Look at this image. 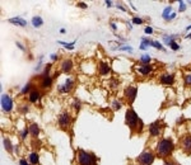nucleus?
<instances>
[{
  "mask_svg": "<svg viewBox=\"0 0 191 165\" xmlns=\"http://www.w3.org/2000/svg\"><path fill=\"white\" fill-rule=\"evenodd\" d=\"M125 123L127 124V127L130 128L131 133H142L143 132V126L144 123L139 116L136 115V112L132 109V108H129L125 113Z\"/></svg>",
  "mask_w": 191,
  "mask_h": 165,
  "instance_id": "1",
  "label": "nucleus"
},
{
  "mask_svg": "<svg viewBox=\"0 0 191 165\" xmlns=\"http://www.w3.org/2000/svg\"><path fill=\"white\" fill-rule=\"evenodd\" d=\"M175 150V144L171 139H161L155 147V152L157 156L162 159H167Z\"/></svg>",
  "mask_w": 191,
  "mask_h": 165,
  "instance_id": "2",
  "label": "nucleus"
},
{
  "mask_svg": "<svg viewBox=\"0 0 191 165\" xmlns=\"http://www.w3.org/2000/svg\"><path fill=\"white\" fill-rule=\"evenodd\" d=\"M77 161L79 165H96L97 156L93 152L79 149V150H77Z\"/></svg>",
  "mask_w": 191,
  "mask_h": 165,
  "instance_id": "3",
  "label": "nucleus"
},
{
  "mask_svg": "<svg viewBox=\"0 0 191 165\" xmlns=\"http://www.w3.org/2000/svg\"><path fill=\"white\" fill-rule=\"evenodd\" d=\"M155 159V155L153 151H143L140 155L136 157V164L138 165H152Z\"/></svg>",
  "mask_w": 191,
  "mask_h": 165,
  "instance_id": "4",
  "label": "nucleus"
},
{
  "mask_svg": "<svg viewBox=\"0 0 191 165\" xmlns=\"http://www.w3.org/2000/svg\"><path fill=\"white\" fill-rule=\"evenodd\" d=\"M163 128H164V123L162 122L161 119L154 121L153 123L149 124V135L152 136V137H158V136H161Z\"/></svg>",
  "mask_w": 191,
  "mask_h": 165,
  "instance_id": "5",
  "label": "nucleus"
},
{
  "mask_svg": "<svg viewBox=\"0 0 191 165\" xmlns=\"http://www.w3.org/2000/svg\"><path fill=\"white\" fill-rule=\"evenodd\" d=\"M72 123V116L69 112H62L61 115H59V118H57V124L59 127L62 130H68L69 126Z\"/></svg>",
  "mask_w": 191,
  "mask_h": 165,
  "instance_id": "6",
  "label": "nucleus"
},
{
  "mask_svg": "<svg viewBox=\"0 0 191 165\" xmlns=\"http://www.w3.org/2000/svg\"><path fill=\"white\" fill-rule=\"evenodd\" d=\"M124 95L127 100V103L129 104H132L134 103V100L138 95V88L135 85H129V87H126L125 90H124Z\"/></svg>",
  "mask_w": 191,
  "mask_h": 165,
  "instance_id": "7",
  "label": "nucleus"
},
{
  "mask_svg": "<svg viewBox=\"0 0 191 165\" xmlns=\"http://www.w3.org/2000/svg\"><path fill=\"white\" fill-rule=\"evenodd\" d=\"M180 146L186 155H191V135H185L180 139Z\"/></svg>",
  "mask_w": 191,
  "mask_h": 165,
  "instance_id": "8",
  "label": "nucleus"
},
{
  "mask_svg": "<svg viewBox=\"0 0 191 165\" xmlns=\"http://www.w3.org/2000/svg\"><path fill=\"white\" fill-rule=\"evenodd\" d=\"M2 108L7 113L11 112V109H13V99L10 98V95H8V94L2 95Z\"/></svg>",
  "mask_w": 191,
  "mask_h": 165,
  "instance_id": "9",
  "label": "nucleus"
},
{
  "mask_svg": "<svg viewBox=\"0 0 191 165\" xmlns=\"http://www.w3.org/2000/svg\"><path fill=\"white\" fill-rule=\"evenodd\" d=\"M73 88H74V80L72 78H68L65 80V83L61 84L60 87L57 88V90H59L60 93H69L73 90Z\"/></svg>",
  "mask_w": 191,
  "mask_h": 165,
  "instance_id": "10",
  "label": "nucleus"
},
{
  "mask_svg": "<svg viewBox=\"0 0 191 165\" xmlns=\"http://www.w3.org/2000/svg\"><path fill=\"white\" fill-rule=\"evenodd\" d=\"M153 70V66L152 65H136L135 66V71L142 76H147L150 74V71Z\"/></svg>",
  "mask_w": 191,
  "mask_h": 165,
  "instance_id": "11",
  "label": "nucleus"
},
{
  "mask_svg": "<svg viewBox=\"0 0 191 165\" xmlns=\"http://www.w3.org/2000/svg\"><path fill=\"white\" fill-rule=\"evenodd\" d=\"M159 81L163 84V85H172L173 83H175V75L173 74H162V76L159 78Z\"/></svg>",
  "mask_w": 191,
  "mask_h": 165,
  "instance_id": "12",
  "label": "nucleus"
},
{
  "mask_svg": "<svg viewBox=\"0 0 191 165\" xmlns=\"http://www.w3.org/2000/svg\"><path fill=\"white\" fill-rule=\"evenodd\" d=\"M28 100L31 102V103H37V102L41 100V92L37 89H33L32 92L28 94Z\"/></svg>",
  "mask_w": 191,
  "mask_h": 165,
  "instance_id": "13",
  "label": "nucleus"
},
{
  "mask_svg": "<svg viewBox=\"0 0 191 165\" xmlns=\"http://www.w3.org/2000/svg\"><path fill=\"white\" fill-rule=\"evenodd\" d=\"M41 88L42 89H50L51 85H53V78L50 75H42L41 76Z\"/></svg>",
  "mask_w": 191,
  "mask_h": 165,
  "instance_id": "14",
  "label": "nucleus"
},
{
  "mask_svg": "<svg viewBox=\"0 0 191 165\" xmlns=\"http://www.w3.org/2000/svg\"><path fill=\"white\" fill-rule=\"evenodd\" d=\"M176 13H173L172 12V7H167L164 10H163V14H162V17H163V19L164 20H172V19H175L176 18Z\"/></svg>",
  "mask_w": 191,
  "mask_h": 165,
  "instance_id": "15",
  "label": "nucleus"
},
{
  "mask_svg": "<svg viewBox=\"0 0 191 165\" xmlns=\"http://www.w3.org/2000/svg\"><path fill=\"white\" fill-rule=\"evenodd\" d=\"M73 61L72 60H69V59H66V60H64L62 62H61V71L62 72H65V74H69L72 70H73Z\"/></svg>",
  "mask_w": 191,
  "mask_h": 165,
  "instance_id": "16",
  "label": "nucleus"
},
{
  "mask_svg": "<svg viewBox=\"0 0 191 165\" xmlns=\"http://www.w3.org/2000/svg\"><path fill=\"white\" fill-rule=\"evenodd\" d=\"M98 70H100V74L102 76H106L108 75L110 72H111V67H110L108 64H106V62H100V65H98Z\"/></svg>",
  "mask_w": 191,
  "mask_h": 165,
  "instance_id": "17",
  "label": "nucleus"
},
{
  "mask_svg": "<svg viewBox=\"0 0 191 165\" xmlns=\"http://www.w3.org/2000/svg\"><path fill=\"white\" fill-rule=\"evenodd\" d=\"M10 24H14V26H19V27H26L27 26V20L21 18V17H15V18H10L9 20Z\"/></svg>",
  "mask_w": 191,
  "mask_h": 165,
  "instance_id": "18",
  "label": "nucleus"
},
{
  "mask_svg": "<svg viewBox=\"0 0 191 165\" xmlns=\"http://www.w3.org/2000/svg\"><path fill=\"white\" fill-rule=\"evenodd\" d=\"M28 130H30V135L32 136V137H34V139L38 137V135H40V127H38V124L32 123L31 126L28 127Z\"/></svg>",
  "mask_w": 191,
  "mask_h": 165,
  "instance_id": "19",
  "label": "nucleus"
},
{
  "mask_svg": "<svg viewBox=\"0 0 191 165\" xmlns=\"http://www.w3.org/2000/svg\"><path fill=\"white\" fill-rule=\"evenodd\" d=\"M3 144H4L5 150H7L9 154H13V145H11V141H10L8 137H4Z\"/></svg>",
  "mask_w": 191,
  "mask_h": 165,
  "instance_id": "20",
  "label": "nucleus"
},
{
  "mask_svg": "<svg viewBox=\"0 0 191 165\" xmlns=\"http://www.w3.org/2000/svg\"><path fill=\"white\" fill-rule=\"evenodd\" d=\"M32 24H33V27H34V28H40V27H42V24H43V19L41 18V17H38V15L33 17V18H32Z\"/></svg>",
  "mask_w": 191,
  "mask_h": 165,
  "instance_id": "21",
  "label": "nucleus"
},
{
  "mask_svg": "<svg viewBox=\"0 0 191 165\" xmlns=\"http://www.w3.org/2000/svg\"><path fill=\"white\" fill-rule=\"evenodd\" d=\"M28 159H30V163H31L32 165H37V164L40 163V156H38V154H37V152H32V154H30Z\"/></svg>",
  "mask_w": 191,
  "mask_h": 165,
  "instance_id": "22",
  "label": "nucleus"
},
{
  "mask_svg": "<svg viewBox=\"0 0 191 165\" xmlns=\"http://www.w3.org/2000/svg\"><path fill=\"white\" fill-rule=\"evenodd\" d=\"M31 89H32V83H27V84L24 85V88L22 89V94H27V93L30 94V93L32 92Z\"/></svg>",
  "mask_w": 191,
  "mask_h": 165,
  "instance_id": "23",
  "label": "nucleus"
},
{
  "mask_svg": "<svg viewBox=\"0 0 191 165\" xmlns=\"http://www.w3.org/2000/svg\"><path fill=\"white\" fill-rule=\"evenodd\" d=\"M75 42L77 41H73V42H70V43H66V42H62V41H59V44H62L65 48H68V50H73L74 48V44H75Z\"/></svg>",
  "mask_w": 191,
  "mask_h": 165,
  "instance_id": "24",
  "label": "nucleus"
},
{
  "mask_svg": "<svg viewBox=\"0 0 191 165\" xmlns=\"http://www.w3.org/2000/svg\"><path fill=\"white\" fill-rule=\"evenodd\" d=\"M140 62L143 65H149L150 64V56L149 55H144L140 57Z\"/></svg>",
  "mask_w": 191,
  "mask_h": 165,
  "instance_id": "25",
  "label": "nucleus"
},
{
  "mask_svg": "<svg viewBox=\"0 0 191 165\" xmlns=\"http://www.w3.org/2000/svg\"><path fill=\"white\" fill-rule=\"evenodd\" d=\"M150 46L154 47V48H157V50H162V51H164V47L162 46V44H161L158 41H152V42H150Z\"/></svg>",
  "mask_w": 191,
  "mask_h": 165,
  "instance_id": "26",
  "label": "nucleus"
},
{
  "mask_svg": "<svg viewBox=\"0 0 191 165\" xmlns=\"http://www.w3.org/2000/svg\"><path fill=\"white\" fill-rule=\"evenodd\" d=\"M176 37H177L176 35H173V36H166V35H164V36H163V41H164L166 44H168L171 41H175Z\"/></svg>",
  "mask_w": 191,
  "mask_h": 165,
  "instance_id": "27",
  "label": "nucleus"
},
{
  "mask_svg": "<svg viewBox=\"0 0 191 165\" xmlns=\"http://www.w3.org/2000/svg\"><path fill=\"white\" fill-rule=\"evenodd\" d=\"M73 107H74V109L78 112L80 108H82V102H80L79 99H75V100L73 102Z\"/></svg>",
  "mask_w": 191,
  "mask_h": 165,
  "instance_id": "28",
  "label": "nucleus"
},
{
  "mask_svg": "<svg viewBox=\"0 0 191 165\" xmlns=\"http://www.w3.org/2000/svg\"><path fill=\"white\" fill-rule=\"evenodd\" d=\"M185 85L186 87H190L191 85V72L185 74Z\"/></svg>",
  "mask_w": 191,
  "mask_h": 165,
  "instance_id": "29",
  "label": "nucleus"
},
{
  "mask_svg": "<svg viewBox=\"0 0 191 165\" xmlns=\"http://www.w3.org/2000/svg\"><path fill=\"white\" fill-rule=\"evenodd\" d=\"M167 46H170L171 50H173V51H178V50H180V46H178V44H177L175 41H171L168 44H167Z\"/></svg>",
  "mask_w": 191,
  "mask_h": 165,
  "instance_id": "30",
  "label": "nucleus"
},
{
  "mask_svg": "<svg viewBox=\"0 0 191 165\" xmlns=\"http://www.w3.org/2000/svg\"><path fill=\"white\" fill-rule=\"evenodd\" d=\"M163 165H180V164H178L177 161H175V160H172V159H164Z\"/></svg>",
  "mask_w": 191,
  "mask_h": 165,
  "instance_id": "31",
  "label": "nucleus"
},
{
  "mask_svg": "<svg viewBox=\"0 0 191 165\" xmlns=\"http://www.w3.org/2000/svg\"><path fill=\"white\" fill-rule=\"evenodd\" d=\"M112 108H113L115 111L120 109V108H121V102H120V100H113V102H112Z\"/></svg>",
  "mask_w": 191,
  "mask_h": 165,
  "instance_id": "32",
  "label": "nucleus"
},
{
  "mask_svg": "<svg viewBox=\"0 0 191 165\" xmlns=\"http://www.w3.org/2000/svg\"><path fill=\"white\" fill-rule=\"evenodd\" d=\"M28 133H30V130H28V128H24V130H23L22 132H21V139H22V140H26V139H27V136H28Z\"/></svg>",
  "mask_w": 191,
  "mask_h": 165,
  "instance_id": "33",
  "label": "nucleus"
},
{
  "mask_svg": "<svg viewBox=\"0 0 191 165\" xmlns=\"http://www.w3.org/2000/svg\"><path fill=\"white\" fill-rule=\"evenodd\" d=\"M110 87H111L112 89H116L117 88V85H119V81L116 80V79H112V80H110Z\"/></svg>",
  "mask_w": 191,
  "mask_h": 165,
  "instance_id": "34",
  "label": "nucleus"
},
{
  "mask_svg": "<svg viewBox=\"0 0 191 165\" xmlns=\"http://www.w3.org/2000/svg\"><path fill=\"white\" fill-rule=\"evenodd\" d=\"M132 23H134V24H143V23H144V20H143L142 18L134 17V18H132Z\"/></svg>",
  "mask_w": 191,
  "mask_h": 165,
  "instance_id": "35",
  "label": "nucleus"
},
{
  "mask_svg": "<svg viewBox=\"0 0 191 165\" xmlns=\"http://www.w3.org/2000/svg\"><path fill=\"white\" fill-rule=\"evenodd\" d=\"M119 50L120 51H127V52H132V48L130 46H120Z\"/></svg>",
  "mask_w": 191,
  "mask_h": 165,
  "instance_id": "36",
  "label": "nucleus"
},
{
  "mask_svg": "<svg viewBox=\"0 0 191 165\" xmlns=\"http://www.w3.org/2000/svg\"><path fill=\"white\" fill-rule=\"evenodd\" d=\"M28 111H30V107H28L27 104H22L21 105V112L22 113H27Z\"/></svg>",
  "mask_w": 191,
  "mask_h": 165,
  "instance_id": "37",
  "label": "nucleus"
},
{
  "mask_svg": "<svg viewBox=\"0 0 191 165\" xmlns=\"http://www.w3.org/2000/svg\"><path fill=\"white\" fill-rule=\"evenodd\" d=\"M185 10H186V3L180 2V12H185Z\"/></svg>",
  "mask_w": 191,
  "mask_h": 165,
  "instance_id": "38",
  "label": "nucleus"
},
{
  "mask_svg": "<svg viewBox=\"0 0 191 165\" xmlns=\"http://www.w3.org/2000/svg\"><path fill=\"white\" fill-rule=\"evenodd\" d=\"M144 32H145L147 35H152V33H153V28H152V27H145Z\"/></svg>",
  "mask_w": 191,
  "mask_h": 165,
  "instance_id": "39",
  "label": "nucleus"
},
{
  "mask_svg": "<svg viewBox=\"0 0 191 165\" xmlns=\"http://www.w3.org/2000/svg\"><path fill=\"white\" fill-rule=\"evenodd\" d=\"M78 7H80V8L85 9V8H88V5H87L85 3H83V2H80V3H78Z\"/></svg>",
  "mask_w": 191,
  "mask_h": 165,
  "instance_id": "40",
  "label": "nucleus"
},
{
  "mask_svg": "<svg viewBox=\"0 0 191 165\" xmlns=\"http://www.w3.org/2000/svg\"><path fill=\"white\" fill-rule=\"evenodd\" d=\"M19 165H30V164H28V161L26 160V159H21V160H19Z\"/></svg>",
  "mask_w": 191,
  "mask_h": 165,
  "instance_id": "41",
  "label": "nucleus"
},
{
  "mask_svg": "<svg viewBox=\"0 0 191 165\" xmlns=\"http://www.w3.org/2000/svg\"><path fill=\"white\" fill-rule=\"evenodd\" d=\"M110 26H111V28H112L113 31H116V29H117V27H116V24H115L113 22H111V23H110Z\"/></svg>",
  "mask_w": 191,
  "mask_h": 165,
  "instance_id": "42",
  "label": "nucleus"
},
{
  "mask_svg": "<svg viewBox=\"0 0 191 165\" xmlns=\"http://www.w3.org/2000/svg\"><path fill=\"white\" fill-rule=\"evenodd\" d=\"M17 46H18V47H19V48H21L22 51H26V48H24V47H23V46H22V43H19V42H17Z\"/></svg>",
  "mask_w": 191,
  "mask_h": 165,
  "instance_id": "43",
  "label": "nucleus"
},
{
  "mask_svg": "<svg viewBox=\"0 0 191 165\" xmlns=\"http://www.w3.org/2000/svg\"><path fill=\"white\" fill-rule=\"evenodd\" d=\"M51 59H53V61L57 60V55H56V53H53V55H51Z\"/></svg>",
  "mask_w": 191,
  "mask_h": 165,
  "instance_id": "44",
  "label": "nucleus"
},
{
  "mask_svg": "<svg viewBox=\"0 0 191 165\" xmlns=\"http://www.w3.org/2000/svg\"><path fill=\"white\" fill-rule=\"evenodd\" d=\"M147 48H148V46H145V44H143V43L140 44V50H144V51H145Z\"/></svg>",
  "mask_w": 191,
  "mask_h": 165,
  "instance_id": "45",
  "label": "nucleus"
},
{
  "mask_svg": "<svg viewBox=\"0 0 191 165\" xmlns=\"http://www.w3.org/2000/svg\"><path fill=\"white\" fill-rule=\"evenodd\" d=\"M117 8H119V9H121V10H124V12L126 10V9H125V8L123 7V5H120V4H117Z\"/></svg>",
  "mask_w": 191,
  "mask_h": 165,
  "instance_id": "46",
  "label": "nucleus"
},
{
  "mask_svg": "<svg viewBox=\"0 0 191 165\" xmlns=\"http://www.w3.org/2000/svg\"><path fill=\"white\" fill-rule=\"evenodd\" d=\"M107 4V7H112V2H106Z\"/></svg>",
  "mask_w": 191,
  "mask_h": 165,
  "instance_id": "47",
  "label": "nucleus"
},
{
  "mask_svg": "<svg viewBox=\"0 0 191 165\" xmlns=\"http://www.w3.org/2000/svg\"><path fill=\"white\" fill-rule=\"evenodd\" d=\"M186 29H187V31H190V29H191V26H189V27L186 28Z\"/></svg>",
  "mask_w": 191,
  "mask_h": 165,
  "instance_id": "48",
  "label": "nucleus"
},
{
  "mask_svg": "<svg viewBox=\"0 0 191 165\" xmlns=\"http://www.w3.org/2000/svg\"><path fill=\"white\" fill-rule=\"evenodd\" d=\"M187 38H190V39H191V35H189V36H187Z\"/></svg>",
  "mask_w": 191,
  "mask_h": 165,
  "instance_id": "49",
  "label": "nucleus"
}]
</instances>
